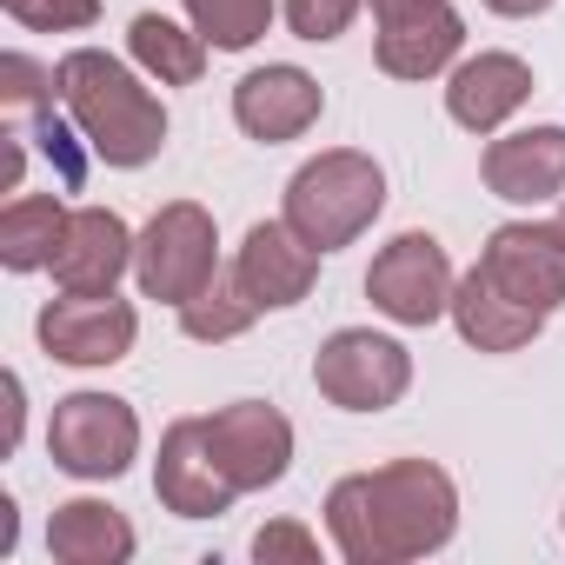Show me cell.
Here are the masks:
<instances>
[{
    "instance_id": "cell-1",
    "label": "cell",
    "mask_w": 565,
    "mask_h": 565,
    "mask_svg": "<svg viewBox=\"0 0 565 565\" xmlns=\"http://www.w3.org/2000/svg\"><path fill=\"white\" fill-rule=\"evenodd\" d=\"M327 532L347 565H406L459 532V486L433 459H393L327 492Z\"/></svg>"
},
{
    "instance_id": "cell-2",
    "label": "cell",
    "mask_w": 565,
    "mask_h": 565,
    "mask_svg": "<svg viewBox=\"0 0 565 565\" xmlns=\"http://www.w3.org/2000/svg\"><path fill=\"white\" fill-rule=\"evenodd\" d=\"M61 107L74 114L81 140L107 160V167H147L167 147V107L127 74V61L100 54V47H74L61 67Z\"/></svg>"
},
{
    "instance_id": "cell-3",
    "label": "cell",
    "mask_w": 565,
    "mask_h": 565,
    "mask_svg": "<svg viewBox=\"0 0 565 565\" xmlns=\"http://www.w3.org/2000/svg\"><path fill=\"white\" fill-rule=\"evenodd\" d=\"M380 206H386L380 160L373 153H353V147H333V153L307 160L287 180V213H279V220H287L307 246L340 253V246H353L380 220Z\"/></svg>"
},
{
    "instance_id": "cell-4",
    "label": "cell",
    "mask_w": 565,
    "mask_h": 565,
    "mask_svg": "<svg viewBox=\"0 0 565 565\" xmlns=\"http://www.w3.org/2000/svg\"><path fill=\"white\" fill-rule=\"evenodd\" d=\"M213 273H220V233H213V213L193 200L160 206L147 220V233L134 239V279H140L147 300L186 307Z\"/></svg>"
},
{
    "instance_id": "cell-5",
    "label": "cell",
    "mask_w": 565,
    "mask_h": 565,
    "mask_svg": "<svg viewBox=\"0 0 565 565\" xmlns=\"http://www.w3.org/2000/svg\"><path fill=\"white\" fill-rule=\"evenodd\" d=\"M313 386L340 406V413H386L406 399L413 386V353L386 333L366 327H340L320 353H313Z\"/></svg>"
},
{
    "instance_id": "cell-6",
    "label": "cell",
    "mask_w": 565,
    "mask_h": 565,
    "mask_svg": "<svg viewBox=\"0 0 565 565\" xmlns=\"http://www.w3.org/2000/svg\"><path fill=\"white\" fill-rule=\"evenodd\" d=\"M47 452L74 479H120L140 452V419L114 393H67V399H54Z\"/></svg>"
},
{
    "instance_id": "cell-7",
    "label": "cell",
    "mask_w": 565,
    "mask_h": 565,
    "mask_svg": "<svg viewBox=\"0 0 565 565\" xmlns=\"http://www.w3.org/2000/svg\"><path fill=\"white\" fill-rule=\"evenodd\" d=\"M452 259L433 233H399L393 246H380L373 273H366V300L393 320V327H433L439 313H452Z\"/></svg>"
},
{
    "instance_id": "cell-8",
    "label": "cell",
    "mask_w": 565,
    "mask_h": 565,
    "mask_svg": "<svg viewBox=\"0 0 565 565\" xmlns=\"http://www.w3.org/2000/svg\"><path fill=\"white\" fill-rule=\"evenodd\" d=\"M200 426H206V446H213V459L226 466V479L239 492H266V486L287 479V466H294V426H287L279 406L233 399L220 413H200Z\"/></svg>"
},
{
    "instance_id": "cell-9",
    "label": "cell",
    "mask_w": 565,
    "mask_h": 565,
    "mask_svg": "<svg viewBox=\"0 0 565 565\" xmlns=\"http://www.w3.org/2000/svg\"><path fill=\"white\" fill-rule=\"evenodd\" d=\"M34 333H41L47 360H61V366H114V360L134 353L140 320L114 294H61V300L41 307Z\"/></svg>"
},
{
    "instance_id": "cell-10",
    "label": "cell",
    "mask_w": 565,
    "mask_h": 565,
    "mask_svg": "<svg viewBox=\"0 0 565 565\" xmlns=\"http://www.w3.org/2000/svg\"><path fill=\"white\" fill-rule=\"evenodd\" d=\"M479 273L499 294H512L519 307L558 313L565 307V233H558V220L552 226H532V220L499 226L479 253Z\"/></svg>"
},
{
    "instance_id": "cell-11",
    "label": "cell",
    "mask_w": 565,
    "mask_h": 565,
    "mask_svg": "<svg viewBox=\"0 0 565 565\" xmlns=\"http://www.w3.org/2000/svg\"><path fill=\"white\" fill-rule=\"evenodd\" d=\"M153 492L167 512L180 519H213L239 499V486L226 479V466L213 459L206 446V426L200 419H173L167 439H160V459H153Z\"/></svg>"
},
{
    "instance_id": "cell-12",
    "label": "cell",
    "mask_w": 565,
    "mask_h": 565,
    "mask_svg": "<svg viewBox=\"0 0 565 565\" xmlns=\"http://www.w3.org/2000/svg\"><path fill=\"white\" fill-rule=\"evenodd\" d=\"M239 287L259 300V313H279V307H300L320 279V246H307L287 220H259L246 239H239Z\"/></svg>"
},
{
    "instance_id": "cell-13",
    "label": "cell",
    "mask_w": 565,
    "mask_h": 565,
    "mask_svg": "<svg viewBox=\"0 0 565 565\" xmlns=\"http://www.w3.org/2000/svg\"><path fill=\"white\" fill-rule=\"evenodd\" d=\"M320 107H327V94H320V81L307 67H259V74H246L233 87V120L266 147L300 140L320 120Z\"/></svg>"
},
{
    "instance_id": "cell-14",
    "label": "cell",
    "mask_w": 565,
    "mask_h": 565,
    "mask_svg": "<svg viewBox=\"0 0 565 565\" xmlns=\"http://www.w3.org/2000/svg\"><path fill=\"white\" fill-rule=\"evenodd\" d=\"M525 100H532V67L519 54H472L446 81V114L466 134H499Z\"/></svg>"
},
{
    "instance_id": "cell-15",
    "label": "cell",
    "mask_w": 565,
    "mask_h": 565,
    "mask_svg": "<svg viewBox=\"0 0 565 565\" xmlns=\"http://www.w3.org/2000/svg\"><path fill=\"white\" fill-rule=\"evenodd\" d=\"M486 186L512 206H545L565 193V127H519L486 147Z\"/></svg>"
},
{
    "instance_id": "cell-16",
    "label": "cell",
    "mask_w": 565,
    "mask_h": 565,
    "mask_svg": "<svg viewBox=\"0 0 565 565\" xmlns=\"http://www.w3.org/2000/svg\"><path fill=\"white\" fill-rule=\"evenodd\" d=\"M134 266V233L120 213L107 206H81L61 253H54V279L61 294H114V279Z\"/></svg>"
},
{
    "instance_id": "cell-17",
    "label": "cell",
    "mask_w": 565,
    "mask_h": 565,
    "mask_svg": "<svg viewBox=\"0 0 565 565\" xmlns=\"http://www.w3.org/2000/svg\"><path fill=\"white\" fill-rule=\"evenodd\" d=\"M452 327H459V340H466V347H479V353H519V347H532V340H539L545 313L519 307L512 294H499L492 279L472 266L459 287H452Z\"/></svg>"
},
{
    "instance_id": "cell-18",
    "label": "cell",
    "mask_w": 565,
    "mask_h": 565,
    "mask_svg": "<svg viewBox=\"0 0 565 565\" xmlns=\"http://www.w3.org/2000/svg\"><path fill=\"white\" fill-rule=\"evenodd\" d=\"M466 47V21L446 8H426V14H406V21H380V67L393 74V81H426V74H439L452 54Z\"/></svg>"
},
{
    "instance_id": "cell-19",
    "label": "cell",
    "mask_w": 565,
    "mask_h": 565,
    "mask_svg": "<svg viewBox=\"0 0 565 565\" xmlns=\"http://www.w3.org/2000/svg\"><path fill=\"white\" fill-rule=\"evenodd\" d=\"M134 545H140L134 525L114 505H100V499H67L47 519V552L61 565H127Z\"/></svg>"
},
{
    "instance_id": "cell-20",
    "label": "cell",
    "mask_w": 565,
    "mask_h": 565,
    "mask_svg": "<svg viewBox=\"0 0 565 565\" xmlns=\"http://www.w3.org/2000/svg\"><path fill=\"white\" fill-rule=\"evenodd\" d=\"M67 226H74V213H67L54 193H21V200H8V213H0V266H8V273H41V266H54Z\"/></svg>"
},
{
    "instance_id": "cell-21",
    "label": "cell",
    "mask_w": 565,
    "mask_h": 565,
    "mask_svg": "<svg viewBox=\"0 0 565 565\" xmlns=\"http://www.w3.org/2000/svg\"><path fill=\"white\" fill-rule=\"evenodd\" d=\"M127 47H134V61H140L160 87H193V81L206 74V41L186 34V28H173L167 14H134Z\"/></svg>"
},
{
    "instance_id": "cell-22",
    "label": "cell",
    "mask_w": 565,
    "mask_h": 565,
    "mask_svg": "<svg viewBox=\"0 0 565 565\" xmlns=\"http://www.w3.org/2000/svg\"><path fill=\"white\" fill-rule=\"evenodd\" d=\"M253 320H259V300L239 287V273H213L206 287L180 307V333H186V340H206V347H220V340L246 333Z\"/></svg>"
},
{
    "instance_id": "cell-23",
    "label": "cell",
    "mask_w": 565,
    "mask_h": 565,
    "mask_svg": "<svg viewBox=\"0 0 565 565\" xmlns=\"http://www.w3.org/2000/svg\"><path fill=\"white\" fill-rule=\"evenodd\" d=\"M193 34L220 54H246L253 41H266L273 28V0H186Z\"/></svg>"
},
{
    "instance_id": "cell-24",
    "label": "cell",
    "mask_w": 565,
    "mask_h": 565,
    "mask_svg": "<svg viewBox=\"0 0 565 565\" xmlns=\"http://www.w3.org/2000/svg\"><path fill=\"white\" fill-rule=\"evenodd\" d=\"M61 81L47 67H34L28 54H0V107L8 114H54Z\"/></svg>"
},
{
    "instance_id": "cell-25",
    "label": "cell",
    "mask_w": 565,
    "mask_h": 565,
    "mask_svg": "<svg viewBox=\"0 0 565 565\" xmlns=\"http://www.w3.org/2000/svg\"><path fill=\"white\" fill-rule=\"evenodd\" d=\"M0 8L34 34H81L100 21V0H0Z\"/></svg>"
},
{
    "instance_id": "cell-26",
    "label": "cell",
    "mask_w": 565,
    "mask_h": 565,
    "mask_svg": "<svg viewBox=\"0 0 565 565\" xmlns=\"http://www.w3.org/2000/svg\"><path fill=\"white\" fill-rule=\"evenodd\" d=\"M253 558H259V565H320V539H313L300 519H273V525H259Z\"/></svg>"
},
{
    "instance_id": "cell-27",
    "label": "cell",
    "mask_w": 565,
    "mask_h": 565,
    "mask_svg": "<svg viewBox=\"0 0 565 565\" xmlns=\"http://www.w3.org/2000/svg\"><path fill=\"white\" fill-rule=\"evenodd\" d=\"M360 14V0H287V28L300 41H340Z\"/></svg>"
},
{
    "instance_id": "cell-28",
    "label": "cell",
    "mask_w": 565,
    "mask_h": 565,
    "mask_svg": "<svg viewBox=\"0 0 565 565\" xmlns=\"http://www.w3.org/2000/svg\"><path fill=\"white\" fill-rule=\"evenodd\" d=\"M21 167H28L21 134H8V160H0V186H8V193H21Z\"/></svg>"
},
{
    "instance_id": "cell-29",
    "label": "cell",
    "mask_w": 565,
    "mask_h": 565,
    "mask_svg": "<svg viewBox=\"0 0 565 565\" xmlns=\"http://www.w3.org/2000/svg\"><path fill=\"white\" fill-rule=\"evenodd\" d=\"M492 14H505V21H532V14H545L552 0H486Z\"/></svg>"
},
{
    "instance_id": "cell-30",
    "label": "cell",
    "mask_w": 565,
    "mask_h": 565,
    "mask_svg": "<svg viewBox=\"0 0 565 565\" xmlns=\"http://www.w3.org/2000/svg\"><path fill=\"white\" fill-rule=\"evenodd\" d=\"M426 8H439V0H373L380 21H406V14H426Z\"/></svg>"
},
{
    "instance_id": "cell-31",
    "label": "cell",
    "mask_w": 565,
    "mask_h": 565,
    "mask_svg": "<svg viewBox=\"0 0 565 565\" xmlns=\"http://www.w3.org/2000/svg\"><path fill=\"white\" fill-rule=\"evenodd\" d=\"M21 446V380L8 373V452Z\"/></svg>"
},
{
    "instance_id": "cell-32",
    "label": "cell",
    "mask_w": 565,
    "mask_h": 565,
    "mask_svg": "<svg viewBox=\"0 0 565 565\" xmlns=\"http://www.w3.org/2000/svg\"><path fill=\"white\" fill-rule=\"evenodd\" d=\"M0 552H14V499H0Z\"/></svg>"
},
{
    "instance_id": "cell-33",
    "label": "cell",
    "mask_w": 565,
    "mask_h": 565,
    "mask_svg": "<svg viewBox=\"0 0 565 565\" xmlns=\"http://www.w3.org/2000/svg\"><path fill=\"white\" fill-rule=\"evenodd\" d=\"M558 233H565V213H558Z\"/></svg>"
}]
</instances>
